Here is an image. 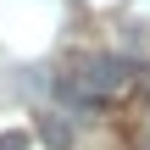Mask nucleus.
Segmentation results:
<instances>
[{
  "mask_svg": "<svg viewBox=\"0 0 150 150\" xmlns=\"http://www.w3.org/2000/svg\"><path fill=\"white\" fill-rule=\"evenodd\" d=\"M0 150H28V134H22V128H11V134H0Z\"/></svg>",
  "mask_w": 150,
  "mask_h": 150,
  "instance_id": "nucleus-4",
  "label": "nucleus"
},
{
  "mask_svg": "<svg viewBox=\"0 0 150 150\" xmlns=\"http://www.w3.org/2000/svg\"><path fill=\"white\" fill-rule=\"evenodd\" d=\"M134 83H139V67H134L128 56H89L83 72H78V89H83L89 100H117V95H128Z\"/></svg>",
  "mask_w": 150,
  "mask_h": 150,
  "instance_id": "nucleus-1",
  "label": "nucleus"
},
{
  "mask_svg": "<svg viewBox=\"0 0 150 150\" xmlns=\"http://www.w3.org/2000/svg\"><path fill=\"white\" fill-rule=\"evenodd\" d=\"M39 139H45L50 150H72V128H67V122L50 111V117H39Z\"/></svg>",
  "mask_w": 150,
  "mask_h": 150,
  "instance_id": "nucleus-2",
  "label": "nucleus"
},
{
  "mask_svg": "<svg viewBox=\"0 0 150 150\" xmlns=\"http://www.w3.org/2000/svg\"><path fill=\"white\" fill-rule=\"evenodd\" d=\"M122 39H128V45H139V50H150V22L128 17V22H122Z\"/></svg>",
  "mask_w": 150,
  "mask_h": 150,
  "instance_id": "nucleus-3",
  "label": "nucleus"
}]
</instances>
